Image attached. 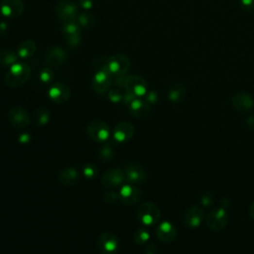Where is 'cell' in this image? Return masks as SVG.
Wrapping results in <instances>:
<instances>
[{"instance_id":"1","label":"cell","mask_w":254,"mask_h":254,"mask_svg":"<svg viewBox=\"0 0 254 254\" xmlns=\"http://www.w3.org/2000/svg\"><path fill=\"white\" fill-rule=\"evenodd\" d=\"M31 74L30 67L25 63H15L9 68L8 72L5 74L4 82L12 88H17L24 85Z\"/></svg>"},{"instance_id":"26","label":"cell","mask_w":254,"mask_h":254,"mask_svg":"<svg viewBox=\"0 0 254 254\" xmlns=\"http://www.w3.org/2000/svg\"><path fill=\"white\" fill-rule=\"evenodd\" d=\"M63 33L67 38H70L73 36L81 35V26L78 24L77 22L70 21V22H65L62 27Z\"/></svg>"},{"instance_id":"3","label":"cell","mask_w":254,"mask_h":254,"mask_svg":"<svg viewBox=\"0 0 254 254\" xmlns=\"http://www.w3.org/2000/svg\"><path fill=\"white\" fill-rule=\"evenodd\" d=\"M228 220L229 217L226 210L220 206L211 211L205 218L207 227L214 230V232H220V230L223 229L227 225Z\"/></svg>"},{"instance_id":"33","label":"cell","mask_w":254,"mask_h":254,"mask_svg":"<svg viewBox=\"0 0 254 254\" xmlns=\"http://www.w3.org/2000/svg\"><path fill=\"white\" fill-rule=\"evenodd\" d=\"M54 78V75H53V72L50 70V68H43V70L41 71L40 73V81L44 84H47V83H50Z\"/></svg>"},{"instance_id":"4","label":"cell","mask_w":254,"mask_h":254,"mask_svg":"<svg viewBox=\"0 0 254 254\" xmlns=\"http://www.w3.org/2000/svg\"><path fill=\"white\" fill-rule=\"evenodd\" d=\"M86 134L96 142H105L109 138L110 129L105 122L95 120L86 126Z\"/></svg>"},{"instance_id":"38","label":"cell","mask_w":254,"mask_h":254,"mask_svg":"<svg viewBox=\"0 0 254 254\" xmlns=\"http://www.w3.org/2000/svg\"><path fill=\"white\" fill-rule=\"evenodd\" d=\"M81 40H82L81 35H77V36L67 38V42H68V45L71 46V47H76V46H78L81 43Z\"/></svg>"},{"instance_id":"25","label":"cell","mask_w":254,"mask_h":254,"mask_svg":"<svg viewBox=\"0 0 254 254\" xmlns=\"http://www.w3.org/2000/svg\"><path fill=\"white\" fill-rule=\"evenodd\" d=\"M18 55L10 50L0 51V66L2 67H11L17 63Z\"/></svg>"},{"instance_id":"32","label":"cell","mask_w":254,"mask_h":254,"mask_svg":"<svg viewBox=\"0 0 254 254\" xmlns=\"http://www.w3.org/2000/svg\"><path fill=\"white\" fill-rule=\"evenodd\" d=\"M123 96H124V94L119 88H113V89L109 90V92H108L109 100L112 102H115V103L122 102L123 101Z\"/></svg>"},{"instance_id":"24","label":"cell","mask_w":254,"mask_h":254,"mask_svg":"<svg viewBox=\"0 0 254 254\" xmlns=\"http://www.w3.org/2000/svg\"><path fill=\"white\" fill-rule=\"evenodd\" d=\"M36 43L33 40H26L20 44L17 50V55L22 59L30 58L36 52Z\"/></svg>"},{"instance_id":"29","label":"cell","mask_w":254,"mask_h":254,"mask_svg":"<svg viewBox=\"0 0 254 254\" xmlns=\"http://www.w3.org/2000/svg\"><path fill=\"white\" fill-rule=\"evenodd\" d=\"M76 20H77V23L81 27H85V28L94 26L95 22H96L94 15H91L87 12H85V13L78 15Z\"/></svg>"},{"instance_id":"28","label":"cell","mask_w":254,"mask_h":254,"mask_svg":"<svg viewBox=\"0 0 254 254\" xmlns=\"http://www.w3.org/2000/svg\"><path fill=\"white\" fill-rule=\"evenodd\" d=\"M99 156L103 162H109L114 156V146L111 143H106L102 146L99 152Z\"/></svg>"},{"instance_id":"6","label":"cell","mask_w":254,"mask_h":254,"mask_svg":"<svg viewBox=\"0 0 254 254\" xmlns=\"http://www.w3.org/2000/svg\"><path fill=\"white\" fill-rule=\"evenodd\" d=\"M205 219L204 211L199 205H192L184 212L183 223L188 228H197Z\"/></svg>"},{"instance_id":"31","label":"cell","mask_w":254,"mask_h":254,"mask_svg":"<svg viewBox=\"0 0 254 254\" xmlns=\"http://www.w3.org/2000/svg\"><path fill=\"white\" fill-rule=\"evenodd\" d=\"M83 174L87 180H94L98 177L99 169L95 164L87 163L83 167Z\"/></svg>"},{"instance_id":"35","label":"cell","mask_w":254,"mask_h":254,"mask_svg":"<svg viewBox=\"0 0 254 254\" xmlns=\"http://www.w3.org/2000/svg\"><path fill=\"white\" fill-rule=\"evenodd\" d=\"M240 6L246 12L253 11L254 10V0H240Z\"/></svg>"},{"instance_id":"20","label":"cell","mask_w":254,"mask_h":254,"mask_svg":"<svg viewBox=\"0 0 254 254\" xmlns=\"http://www.w3.org/2000/svg\"><path fill=\"white\" fill-rule=\"evenodd\" d=\"M128 106L131 115L135 119H145L151 112L150 103L141 99H134Z\"/></svg>"},{"instance_id":"19","label":"cell","mask_w":254,"mask_h":254,"mask_svg":"<svg viewBox=\"0 0 254 254\" xmlns=\"http://www.w3.org/2000/svg\"><path fill=\"white\" fill-rule=\"evenodd\" d=\"M232 104L236 110L239 112H246L254 106V100L247 92L240 91L233 97Z\"/></svg>"},{"instance_id":"17","label":"cell","mask_w":254,"mask_h":254,"mask_svg":"<svg viewBox=\"0 0 254 254\" xmlns=\"http://www.w3.org/2000/svg\"><path fill=\"white\" fill-rule=\"evenodd\" d=\"M156 236L162 242H172L177 238V228L169 221L161 222L156 228Z\"/></svg>"},{"instance_id":"15","label":"cell","mask_w":254,"mask_h":254,"mask_svg":"<svg viewBox=\"0 0 254 254\" xmlns=\"http://www.w3.org/2000/svg\"><path fill=\"white\" fill-rule=\"evenodd\" d=\"M50 100L55 103H64L71 97V89L68 85L62 83L54 84L48 91Z\"/></svg>"},{"instance_id":"7","label":"cell","mask_w":254,"mask_h":254,"mask_svg":"<svg viewBox=\"0 0 254 254\" xmlns=\"http://www.w3.org/2000/svg\"><path fill=\"white\" fill-rule=\"evenodd\" d=\"M147 83L139 76H129L124 79V88L135 98H141L147 94Z\"/></svg>"},{"instance_id":"9","label":"cell","mask_w":254,"mask_h":254,"mask_svg":"<svg viewBox=\"0 0 254 254\" xmlns=\"http://www.w3.org/2000/svg\"><path fill=\"white\" fill-rule=\"evenodd\" d=\"M55 13L65 22L74 21L78 17V7L71 0H62L57 4Z\"/></svg>"},{"instance_id":"42","label":"cell","mask_w":254,"mask_h":254,"mask_svg":"<svg viewBox=\"0 0 254 254\" xmlns=\"http://www.w3.org/2000/svg\"><path fill=\"white\" fill-rule=\"evenodd\" d=\"M146 254H156V247L154 244H149L146 249Z\"/></svg>"},{"instance_id":"11","label":"cell","mask_w":254,"mask_h":254,"mask_svg":"<svg viewBox=\"0 0 254 254\" xmlns=\"http://www.w3.org/2000/svg\"><path fill=\"white\" fill-rule=\"evenodd\" d=\"M24 3L22 0H2L0 3V11L6 18H17L24 11Z\"/></svg>"},{"instance_id":"13","label":"cell","mask_w":254,"mask_h":254,"mask_svg":"<svg viewBox=\"0 0 254 254\" xmlns=\"http://www.w3.org/2000/svg\"><path fill=\"white\" fill-rule=\"evenodd\" d=\"M141 191L132 184H127L121 186L119 191V201L128 205H133L141 201Z\"/></svg>"},{"instance_id":"5","label":"cell","mask_w":254,"mask_h":254,"mask_svg":"<svg viewBox=\"0 0 254 254\" xmlns=\"http://www.w3.org/2000/svg\"><path fill=\"white\" fill-rule=\"evenodd\" d=\"M130 68V60L126 55L117 54L109 57L107 70L112 76L122 77Z\"/></svg>"},{"instance_id":"18","label":"cell","mask_w":254,"mask_h":254,"mask_svg":"<svg viewBox=\"0 0 254 254\" xmlns=\"http://www.w3.org/2000/svg\"><path fill=\"white\" fill-rule=\"evenodd\" d=\"M135 132L134 126L128 121H123L119 123L113 129V138L118 142L129 141L133 137Z\"/></svg>"},{"instance_id":"22","label":"cell","mask_w":254,"mask_h":254,"mask_svg":"<svg viewBox=\"0 0 254 254\" xmlns=\"http://www.w3.org/2000/svg\"><path fill=\"white\" fill-rule=\"evenodd\" d=\"M187 90L186 86L182 84L176 83L172 85L168 90V99L170 102L174 103H179L184 101L185 97H186Z\"/></svg>"},{"instance_id":"23","label":"cell","mask_w":254,"mask_h":254,"mask_svg":"<svg viewBox=\"0 0 254 254\" xmlns=\"http://www.w3.org/2000/svg\"><path fill=\"white\" fill-rule=\"evenodd\" d=\"M66 60V54L60 47L51 48L46 54V61L53 67L61 66Z\"/></svg>"},{"instance_id":"2","label":"cell","mask_w":254,"mask_h":254,"mask_svg":"<svg viewBox=\"0 0 254 254\" xmlns=\"http://www.w3.org/2000/svg\"><path fill=\"white\" fill-rule=\"evenodd\" d=\"M136 217L144 226H153L160 220L161 212L155 203L146 202L137 207Z\"/></svg>"},{"instance_id":"16","label":"cell","mask_w":254,"mask_h":254,"mask_svg":"<svg viewBox=\"0 0 254 254\" xmlns=\"http://www.w3.org/2000/svg\"><path fill=\"white\" fill-rule=\"evenodd\" d=\"M112 75L107 70L98 71L92 79V88L99 94H103L107 91L112 85Z\"/></svg>"},{"instance_id":"44","label":"cell","mask_w":254,"mask_h":254,"mask_svg":"<svg viewBox=\"0 0 254 254\" xmlns=\"http://www.w3.org/2000/svg\"><path fill=\"white\" fill-rule=\"evenodd\" d=\"M249 215H250L251 219L254 220V203H252V204L249 207Z\"/></svg>"},{"instance_id":"30","label":"cell","mask_w":254,"mask_h":254,"mask_svg":"<svg viewBox=\"0 0 254 254\" xmlns=\"http://www.w3.org/2000/svg\"><path fill=\"white\" fill-rule=\"evenodd\" d=\"M149 239H150V233L145 227H141L136 230V233L134 235V240L136 243L144 244L148 242Z\"/></svg>"},{"instance_id":"10","label":"cell","mask_w":254,"mask_h":254,"mask_svg":"<svg viewBox=\"0 0 254 254\" xmlns=\"http://www.w3.org/2000/svg\"><path fill=\"white\" fill-rule=\"evenodd\" d=\"M10 124L16 129H23L29 124V114L21 106L12 107L8 113Z\"/></svg>"},{"instance_id":"34","label":"cell","mask_w":254,"mask_h":254,"mask_svg":"<svg viewBox=\"0 0 254 254\" xmlns=\"http://www.w3.org/2000/svg\"><path fill=\"white\" fill-rule=\"evenodd\" d=\"M215 198L211 193H205L201 197V203L203 206H210L214 203Z\"/></svg>"},{"instance_id":"36","label":"cell","mask_w":254,"mask_h":254,"mask_svg":"<svg viewBox=\"0 0 254 254\" xmlns=\"http://www.w3.org/2000/svg\"><path fill=\"white\" fill-rule=\"evenodd\" d=\"M104 199V202L108 203H113L119 200V194H117L114 192H110V193H106L103 197Z\"/></svg>"},{"instance_id":"21","label":"cell","mask_w":254,"mask_h":254,"mask_svg":"<svg viewBox=\"0 0 254 254\" xmlns=\"http://www.w3.org/2000/svg\"><path fill=\"white\" fill-rule=\"evenodd\" d=\"M80 175L77 169L75 168H65L59 174V181L65 185V186H74L78 183Z\"/></svg>"},{"instance_id":"41","label":"cell","mask_w":254,"mask_h":254,"mask_svg":"<svg viewBox=\"0 0 254 254\" xmlns=\"http://www.w3.org/2000/svg\"><path fill=\"white\" fill-rule=\"evenodd\" d=\"M246 124L248 125V127L254 129V114H251V115H249V117L247 118V119H246Z\"/></svg>"},{"instance_id":"14","label":"cell","mask_w":254,"mask_h":254,"mask_svg":"<svg viewBox=\"0 0 254 254\" xmlns=\"http://www.w3.org/2000/svg\"><path fill=\"white\" fill-rule=\"evenodd\" d=\"M98 245L102 254H115L119 250V242L113 234L105 233L100 237Z\"/></svg>"},{"instance_id":"27","label":"cell","mask_w":254,"mask_h":254,"mask_svg":"<svg viewBox=\"0 0 254 254\" xmlns=\"http://www.w3.org/2000/svg\"><path fill=\"white\" fill-rule=\"evenodd\" d=\"M50 112L46 108H38L34 112V120L39 126H44L50 121Z\"/></svg>"},{"instance_id":"12","label":"cell","mask_w":254,"mask_h":254,"mask_svg":"<svg viewBox=\"0 0 254 254\" xmlns=\"http://www.w3.org/2000/svg\"><path fill=\"white\" fill-rule=\"evenodd\" d=\"M124 172L120 169H110L106 171L102 178V185L107 189H114L123 186V183L125 182Z\"/></svg>"},{"instance_id":"40","label":"cell","mask_w":254,"mask_h":254,"mask_svg":"<svg viewBox=\"0 0 254 254\" xmlns=\"http://www.w3.org/2000/svg\"><path fill=\"white\" fill-rule=\"evenodd\" d=\"M30 135L29 134H22L19 136V142L21 143H29Z\"/></svg>"},{"instance_id":"8","label":"cell","mask_w":254,"mask_h":254,"mask_svg":"<svg viewBox=\"0 0 254 254\" xmlns=\"http://www.w3.org/2000/svg\"><path fill=\"white\" fill-rule=\"evenodd\" d=\"M124 172L125 180L129 184L139 185L146 181L147 173L141 164L137 162H131L126 167Z\"/></svg>"},{"instance_id":"39","label":"cell","mask_w":254,"mask_h":254,"mask_svg":"<svg viewBox=\"0 0 254 254\" xmlns=\"http://www.w3.org/2000/svg\"><path fill=\"white\" fill-rule=\"evenodd\" d=\"M158 101V96L155 91H150L146 94V102L148 103H156Z\"/></svg>"},{"instance_id":"37","label":"cell","mask_w":254,"mask_h":254,"mask_svg":"<svg viewBox=\"0 0 254 254\" xmlns=\"http://www.w3.org/2000/svg\"><path fill=\"white\" fill-rule=\"evenodd\" d=\"M79 5L85 10H89L94 6V0H79Z\"/></svg>"},{"instance_id":"43","label":"cell","mask_w":254,"mask_h":254,"mask_svg":"<svg viewBox=\"0 0 254 254\" xmlns=\"http://www.w3.org/2000/svg\"><path fill=\"white\" fill-rule=\"evenodd\" d=\"M6 31H7L6 23L1 22V23H0V32H6Z\"/></svg>"}]
</instances>
